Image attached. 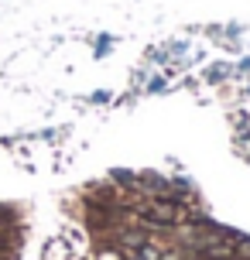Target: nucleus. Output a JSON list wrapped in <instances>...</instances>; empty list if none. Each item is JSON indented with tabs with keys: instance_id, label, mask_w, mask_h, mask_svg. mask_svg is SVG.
Returning a JSON list of instances; mask_svg holds the SVG:
<instances>
[{
	"instance_id": "f257e3e1",
	"label": "nucleus",
	"mask_w": 250,
	"mask_h": 260,
	"mask_svg": "<svg viewBox=\"0 0 250 260\" xmlns=\"http://www.w3.org/2000/svg\"><path fill=\"white\" fill-rule=\"evenodd\" d=\"M120 243L127 250H137V247L147 243V233H141V230H123V233H120Z\"/></svg>"
}]
</instances>
